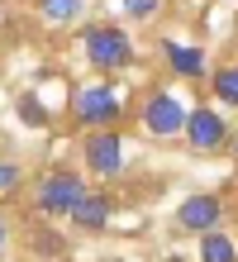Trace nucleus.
Masks as SVG:
<instances>
[{"label": "nucleus", "instance_id": "obj_7", "mask_svg": "<svg viewBox=\"0 0 238 262\" xmlns=\"http://www.w3.org/2000/svg\"><path fill=\"white\" fill-rule=\"evenodd\" d=\"M143 124H148V134H157V138H177L186 129V105H181V96H171V91L148 96V105H143Z\"/></svg>", "mask_w": 238, "mask_h": 262}, {"label": "nucleus", "instance_id": "obj_4", "mask_svg": "<svg viewBox=\"0 0 238 262\" xmlns=\"http://www.w3.org/2000/svg\"><path fill=\"white\" fill-rule=\"evenodd\" d=\"M86 158V172L91 177H119L124 172V134L119 129H95L81 148Z\"/></svg>", "mask_w": 238, "mask_h": 262}, {"label": "nucleus", "instance_id": "obj_9", "mask_svg": "<svg viewBox=\"0 0 238 262\" xmlns=\"http://www.w3.org/2000/svg\"><path fill=\"white\" fill-rule=\"evenodd\" d=\"M167 62L177 76H205V48H190V43H162Z\"/></svg>", "mask_w": 238, "mask_h": 262}, {"label": "nucleus", "instance_id": "obj_13", "mask_svg": "<svg viewBox=\"0 0 238 262\" xmlns=\"http://www.w3.org/2000/svg\"><path fill=\"white\" fill-rule=\"evenodd\" d=\"M157 10H162V0H124V14L129 19H153Z\"/></svg>", "mask_w": 238, "mask_h": 262}, {"label": "nucleus", "instance_id": "obj_11", "mask_svg": "<svg viewBox=\"0 0 238 262\" xmlns=\"http://www.w3.org/2000/svg\"><path fill=\"white\" fill-rule=\"evenodd\" d=\"M38 10H43V19H53V24H76L86 14V0H38Z\"/></svg>", "mask_w": 238, "mask_h": 262}, {"label": "nucleus", "instance_id": "obj_3", "mask_svg": "<svg viewBox=\"0 0 238 262\" xmlns=\"http://www.w3.org/2000/svg\"><path fill=\"white\" fill-rule=\"evenodd\" d=\"M86 191H91L86 177H76V172H53V177L38 181L34 205H38L43 214H53V220H57V214H67V220H72V210L86 200Z\"/></svg>", "mask_w": 238, "mask_h": 262}, {"label": "nucleus", "instance_id": "obj_12", "mask_svg": "<svg viewBox=\"0 0 238 262\" xmlns=\"http://www.w3.org/2000/svg\"><path fill=\"white\" fill-rule=\"evenodd\" d=\"M210 86H214V100H224V105H238V67H219L210 76Z\"/></svg>", "mask_w": 238, "mask_h": 262}, {"label": "nucleus", "instance_id": "obj_2", "mask_svg": "<svg viewBox=\"0 0 238 262\" xmlns=\"http://www.w3.org/2000/svg\"><path fill=\"white\" fill-rule=\"evenodd\" d=\"M119 115H124V96L115 86H105V81L100 86H81L76 100H72V119L81 129H110Z\"/></svg>", "mask_w": 238, "mask_h": 262}, {"label": "nucleus", "instance_id": "obj_8", "mask_svg": "<svg viewBox=\"0 0 238 262\" xmlns=\"http://www.w3.org/2000/svg\"><path fill=\"white\" fill-rule=\"evenodd\" d=\"M110 220H115V195L110 191H86V200L72 210V224L86 229V234H100Z\"/></svg>", "mask_w": 238, "mask_h": 262}, {"label": "nucleus", "instance_id": "obj_15", "mask_svg": "<svg viewBox=\"0 0 238 262\" xmlns=\"http://www.w3.org/2000/svg\"><path fill=\"white\" fill-rule=\"evenodd\" d=\"M10 243V224H5V214H0V248Z\"/></svg>", "mask_w": 238, "mask_h": 262}, {"label": "nucleus", "instance_id": "obj_5", "mask_svg": "<svg viewBox=\"0 0 238 262\" xmlns=\"http://www.w3.org/2000/svg\"><path fill=\"white\" fill-rule=\"evenodd\" d=\"M186 143L196 148V152H219L229 143V124H224V115L210 110V105H200V110H186Z\"/></svg>", "mask_w": 238, "mask_h": 262}, {"label": "nucleus", "instance_id": "obj_16", "mask_svg": "<svg viewBox=\"0 0 238 262\" xmlns=\"http://www.w3.org/2000/svg\"><path fill=\"white\" fill-rule=\"evenodd\" d=\"M233 152H238V134H233Z\"/></svg>", "mask_w": 238, "mask_h": 262}, {"label": "nucleus", "instance_id": "obj_1", "mask_svg": "<svg viewBox=\"0 0 238 262\" xmlns=\"http://www.w3.org/2000/svg\"><path fill=\"white\" fill-rule=\"evenodd\" d=\"M81 48H86V62L100 72H124L134 62V38L119 24H91L81 34Z\"/></svg>", "mask_w": 238, "mask_h": 262}, {"label": "nucleus", "instance_id": "obj_14", "mask_svg": "<svg viewBox=\"0 0 238 262\" xmlns=\"http://www.w3.org/2000/svg\"><path fill=\"white\" fill-rule=\"evenodd\" d=\"M19 181H24V172H19V162H0V195H10V191H19Z\"/></svg>", "mask_w": 238, "mask_h": 262}, {"label": "nucleus", "instance_id": "obj_6", "mask_svg": "<svg viewBox=\"0 0 238 262\" xmlns=\"http://www.w3.org/2000/svg\"><path fill=\"white\" fill-rule=\"evenodd\" d=\"M219 220H224V200L210 195V191H200V195H186L181 205H177V224L186 229V234H214Z\"/></svg>", "mask_w": 238, "mask_h": 262}, {"label": "nucleus", "instance_id": "obj_10", "mask_svg": "<svg viewBox=\"0 0 238 262\" xmlns=\"http://www.w3.org/2000/svg\"><path fill=\"white\" fill-rule=\"evenodd\" d=\"M200 262H238V243L214 229V234L200 238Z\"/></svg>", "mask_w": 238, "mask_h": 262}]
</instances>
